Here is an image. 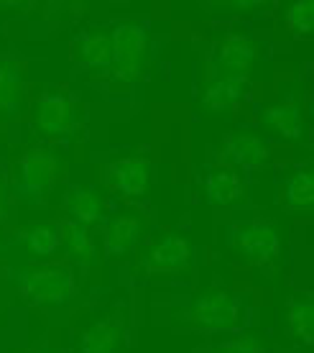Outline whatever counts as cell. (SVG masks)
<instances>
[{
    "mask_svg": "<svg viewBox=\"0 0 314 353\" xmlns=\"http://www.w3.org/2000/svg\"><path fill=\"white\" fill-rule=\"evenodd\" d=\"M258 123L271 131L273 136H279L284 141H302L306 136V118H304V105L299 95L284 97L273 105L263 108L258 115Z\"/></svg>",
    "mask_w": 314,
    "mask_h": 353,
    "instance_id": "30bf717a",
    "label": "cell"
},
{
    "mask_svg": "<svg viewBox=\"0 0 314 353\" xmlns=\"http://www.w3.org/2000/svg\"><path fill=\"white\" fill-rule=\"evenodd\" d=\"M31 123L44 139H70L79 125L77 100L64 88H46L31 105Z\"/></svg>",
    "mask_w": 314,
    "mask_h": 353,
    "instance_id": "5b68a950",
    "label": "cell"
},
{
    "mask_svg": "<svg viewBox=\"0 0 314 353\" xmlns=\"http://www.w3.org/2000/svg\"><path fill=\"white\" fill-rule=\"evenodd\" d=\"M192 264V243L179 233H164L151 241L140 254V269L146 274H176Z\"/></svg>",
    "mask_w": 314,
    "mask_h": 353,
    "instance_id": "ba28073f",
    "label": "cell"
},
{
    "mask_svg": "<svg viewBox=\"0 0 314 353\" xmlns=\"http://www.w3.org/2000/svg\"><path fill=\"white\" fill-rule=\"evenodd\" d=\"M123 323L118 318H103L87 325L77 336L74 353H121Z\"/></svg>",
    "mask_w": 314,
    "mask_h": 353,
    "instance_id": "9a60e30c",
    "label": "cell"
},
{
    "mask_svg": "<svg viewBox=\"0 0 314 353\" xmlns=\"http://www.w3.org/2000/svg\"><path fill=\"white\" fill-rule=\"evenodd\" d=\"M312 21H314L312 0L289 3L286 8H284V26L289 28L291 36H309L312 34Z\"/></svg>",
    "mask_w": 314,
    "mask_h": 353,
    "instance_id": "603a6c76",
    "label": "cell"
},
{
    "mask_svg": "<svg viewBox=\"0 0 314 353\" xmlns=\"http://www.w3.org/2000/svg\"><path fill=\"white\" fill-rule=\"evenodd\" d=\"M212 353H266V348H263L258 336H238L233 341L220 343L218 348H212Z\"/></svg>",
    "mask_w": 314,
    "mask_h": 353,
    "instance_id": "d4e9b609",
    "label": "cell"
},
{
    "mask_svg": "<svg viewBox=\"0 0 314 353\" xmlns=\"http://www.w3.org/2000/svg\"><path fill=\"white\" fill-rule=\"evenodd\" d=\"M240 300L233 290L225 287H207L205 292H200L189 305L176 312V318L200 330H233L240 325Z\"/></svg>",
    "mask_w": 314,
    "mask_h": 353,
    "instance_id": "3957f363",
    "label": "cell"
},
{
    "mask_svg": "<svg viewBox=\"0 0 314 353\" xmlns=\"http://www.w3.org/2000/svg\"><path fill=\"white\" fill-rule=\"evenodd\" d=\"M103 185L123 197H140L149 190L151 167L140 157H128V159L110 161L103 167Z\"/></svg>",
    "mask_w": 314,
    "mask_h": 353,
    "instance_id": "8fae6325",
    "label": "cell"
},
{
    "mask_svg": "<svg viewBox=\"0 0 314 353\" xmlns=\"http://www.w3.org/2000/svg\"><path fill=\"white\" fill-rule=\"evenodd\" d=\"M6 223H8V192L0 179V225H6Z\"/></svg>",
    "mask_w": 314,
    "mask_h": 353,
    "instance_id": "4316f807",
    "label": "cell"
},
{
    "mask_svg": "<svg viewBox=\"0 0 314 353\" xmlns=\"http://www.w3.org/2000/svg\"><path fill=\"white\" fill-rule=\"evenodd\" d=\"M26 97V72L13 54H0V121L8 123L21 113Z\"/></svg>",
    "mask_w": 314,
    "mask_h": 353,
    "instance_id": "4fadbf2b",
    "label": "cell"
},
{
    "mask_svg": "<svg viewBox=\"0 0 314 353\" xmlns=\"http://www.w3.org/2000/svg\"><path fill=\"white\" fill-rule=\"evenodd\" d=\"M202 8L212 13V16H240V13H255L258 8H263L266 3H253V0H222V3H200Z\"/></svg>",
    "mask_w": 314,
    "mask_h": 353,
    "instance_id": "cb8c5ba5",
    "label": "cell"
},
{
    "mask_svg": "<svg viewBox=\"0 0 314 353\" xmlns=\"http://www.w3.org/2000/svg\"><path fill=\"white\" fill-rule=\"evenodd\" d=\"M46 18H59V21H74L85 13V3H41Z\"/></svg>",
    "mask_w": 314,
    "mask_h": 353,
    "instance_id": "484cf974",
    "label": "cell"
},
{
    "mask_svg": "<svg viewBox=\"0 0 314 353\" xmlns=\"http://www.w3.org/2000/svg\"><path fill=\"white\" fill-rule=\"evenodd\" d=\"M312 323H314V305L309 292L291 294L284 305V327L291 341L302 345L312 343Z\"/></svg>",
    "mask_w": 314,
    "mask_h": 353,
    "instance_id": "d6986e66",
    "label": "cell"
},
{
    "mask_svg": "<svg viewBox=\"0 0 314 353\" xmlns=\"http://www.w3.org/2000/svg\"><path fill=\"white\" fill-rule=\"evenodd\" d=\"M255 59H258V44L251 36L245 34H225L215 44L212 59L205 67H209L218 74L225 77H238V80H248V74L253 70Z\"/></svg>",
    "mask_w": 314,
    "mask_h": 353,
    "instance_id": "52a82bcc",
    "label": "cell"
},
{
    "mask_svg": "<svg viewBox=\"0 0 314 353\" xmlns=\"http://www.w3.org/2000/svg\"><path fill=\"white\" fill-rule=\"evenodd\" d=\"M61 230V241H64V246L70 251V256L82 266H92L97 261V254H95V243L90 239L87 228H82L79 223L74 221H67L64 225H59Z\"/></svg>",
    "mask_w": 314,
    "mask_h": 353,
    "instance_id": "7402d4cb",
    "label": "cell"
},
{
    "mask_svg": "<svg viewBox=\"0 0 314 353\" xmlns=\"http://www.w3.org/2000/svg\"><path fill=\"white\" fill-rule=\"evenodd\" d=\"M238 256L251 266H273L281 256V233L279 225L271 221H251L236 228L233 236Z\"/></svg>",
    "mask_w": 314,
    "mask_h": 353,
    "instance_id": "8992f818",
    "label": "cell"
},
{
    "mask_svg": "<svg viewBox=\"0 0 314 353\" xmlns=\"http://www.w3.org/2000/svg\"><path fill=\"white\" fill-rule=\"evenodd\" d=\"M16 290L34 305L59 307L74 300L77 279L70 266L61 264H31L23 266L16 276Z\"/></svg>",
    "mask_w": 314,
    "mask_h": 353,
    "instance_id": "6da1fadb",
    "label": "cell"
},
{
    "mask_svg": "<svg viewBox=\"0 0 314 353\" xmlns=\"http://www.w3.org/2000/svg\"><path fill=\"white\" fill-rule=\"evenodd\" d=\"M26 353H61L59 348H54V345H36V348H31V351Z\"/></svg>",
    "mask_w": 314,
    "mask_h": 353,
    "instance_id": "83f0119b",
    "label": "cell"
},
{
    "mask_svg": "<svg viewBox=\"0 0 314 353\" xmlns=\"http://www.w3.org/2000/svg\"><path fill=\"white\" fill-rule=\"evenodd\" d=\"M143 221L133 212H123L110 218V223L105 225V251L107 256H125L133 248L138 246V241L143 239Z\"/></svg>",
    "mask_w": 314,
    "mask_h": 353,
    "instance_id": "e0dca14e",
    "label": "cell"
},
{
    "mask_svg": "<svg viewBox=\"0 0 314 353\" xmlns=\"http://www.w3.org/2000/svg\"><path fill=\"white\" fill-rule=\"evenodd\" d=\"M245 88H248V80L225 77V74H218L209 67H205L200 88V105L207 113H227L230 108H236L243 100Z\"/></svg>",
    "mask_w": 314,
    "mask_h": 353,
    "instance_id": "7c38bea8",
    "label": "cell"
},
{
    "mask_svg": "<svg viewBox=\"0 0 314 353\" xmlns=\"http://www.w3.org/2000/svg\"><path fill=\"white\" fill-rule=\"evenodd\" d=\"M202 194L209 205L215 208H227V205H238L245 200V185L236 169L218 167L212 169L205 182H202Z\"/></svg>",
    "mask_w": 314,
    "mask_h": 353,
    "instance_id": "2e32d148",
    "label": "cell"
},
{
    "mask_svg": "<svg viewBox=\"0 0 314 353\" xmlns=\"http://www.w3.org/2000/svg\"><path fill=\"white\" fill-rule=\"evenodd\" d=\"M218 161L227 169H258L271 161V146L266 139L251 131L227 133L218 146Z\"/></svg>",
    "mask_w": 314,
    "mask_h": 353,
    "instance_id": "9c48e42d",
    "label": "cell"
},
{
    "mask_svg": "<svg viewBox=\"0 0 314 353\" xmlns=\"http://www.w3.org/2000/svg\"><path fill=\"white\" fill-rule=\"evenodd\" d=\"M74 64L87 72L110 70V28L90 26L74 39L72 46Z\"/></svg>",
    "mask_w": 314,
    "mask_h": 353,
    "instance_id": "5bb4252c",
    "label": "cell"
},
{
    "mask_svg": "<svg viewBox=\"0 0 314 353\" xmlns=\"http://www.w3.org/2000/svg\"><path fill=\"white\" fill-rule=\"evenodd\" d=\"M149 62V31L140 21H118L110 28V72L121 82H138Z\"/></svg>",
    "mask_w": 314,
    "mask_h": 353,
    "instance_id": "7a4b0ae2",
    "label": "cell"
},
{
    "mask_svg": "<svg viewBox=\"0 0 314 353\" xmlns=\"http://www.w3.org/2000/svg\"><path fill=\"white\" fill-rule=\"evenodd\" d=\"M64 205H67V212L72 215V221L79 223L82 228H92L105 218L103 194L92 190V187H70L67 194H64Z\"/></svg>",
    "mask_w": 314,
    "mask_h": 353,
    "instance_id": "ac0fdd59",
    "label": "cell"
},
{
    "mask_svg": "<svg viewBox=\"0 0 314 353\" xmlns=\"http://www.w3.org/2000/svg\"><path fill=\"white\" fill-rule=\"evenodd\" d=\"M59 157L46 146L26 149L13 167V187L26 203H41L52 192L59 176Z\"/></svg>",
    "mask_w": 314,
    "mask_h": 353,
    "instance_id": "277c9868",
    "label": "cell"
},
{
    "mask_svg": "<svg viewBox=\"0 0 314 353\" xmlns=\"http://www.w3.org/2000/svg\"><path fill=\"white\" fill-rule=\"evenodd\" d=\"M314 203V174L312 167L297 169L291 176H286V182L281 185V205L289 212H306L312 210Z\"/></svg>",
    "mask_w": 314,
    "mask_h": 353,
    "instance_id": "ffe728a7",
    "label": "cell"
},
{
    "mask_svg": "<svg viewBox=\"0 0 314 353\" xmlns=\"http://www.w3.org/2000/svg\"><path fill=\"white\" fill-rule=\"evenodd\" d=\"M18 239L28 254H34L36 259H46L56 254V248L61 243V230L56 223H34L26 230H21Z\"/></svg>",
    "mask_w": 314,
    "mask_h": 353,
    "instance_id": "44dd1931",
    "label": "cell"
}]
</instances>
